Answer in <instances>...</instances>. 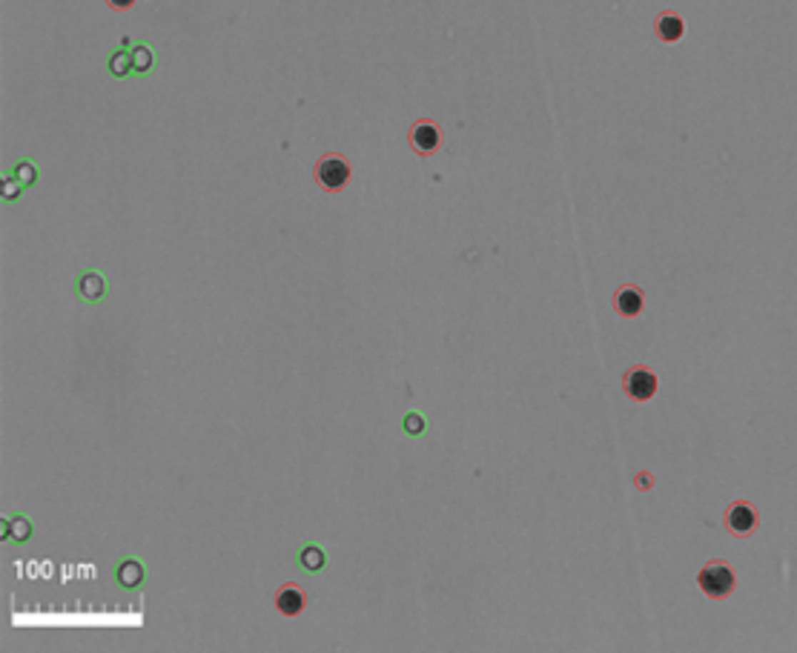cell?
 <instances>
[{"mask_svg": "<svg viewBox=\"0 0 797 653\" xmlns=\"http://www.w3.org/2000/svg\"><path fill=\"white\" fill-rule=\"evenodd\" d=\"M697 587H700L703 596H708V599H714V602H723V599H728V596L737 590V573H734V567H731L728 562L711 559V562H706V565L700 567V573H697Z\"/></svg>", "mask_w": 797, "mask_h": 653, "instance_id": "1", "label": "cell"}, {"mask_svg": "<svg viewBox=\"0 0 797 653\" xmlns=\"http://www.w3.org/2000/svg\"><path fill=\"white\" fill-rule=\"evenodd\" d=\"M313 178H316V183H319L324 192L336 195V192L347 189V183H350V178H353V166H350V161H347L341 152H324V155H319V161L313 163Z\"/></svg>", "mask_w": 797, "mask_h": 653, "instance_id": "2", "label": "cell"}, {"mask_svg": "<svg viewBox=\"0 0 797 653\" xmlns=\"http://www.w3.org/2000/svg\"><path fill=\"white\" fill-rule=\"evenodd\" d=\"M660 390V375L648 367V364H631L626 373H623V393L631 398V401H651Z\"/></svg>", "mask_w": 797, "mask_h": 653, "instance_id": "3", "label": "cell"}, {"mask_svg": "<svg viewBox=\"0 0 797 653\" xmlns=\"http://www.w3.org/2000/svg\"><path fill=\"white\" fill-rule=\"evenodd\" d=\"M408 143H411V149H413L419 158H433V155L442 149V143H445L442 126H439L433 118H419V121L411 123Z\"/></svg>", "mask_w": 797, "mask_h": 653, "instance_id": "4", "label": "cell"}, {"mask_svg": "<svg viewBox=\"0 0 797 653\" xmlns=\"http://www.w3.org/2000/svg\"><path fill=\"white\" fill-rule=\"evenodd\" d=\"M723 527L731 536H751L760 527V510L754 505H748L746 499H734L723 510Z\"/></svg>", "mask_w": 797, "mask_h": 653, "instance_id": "5", "label": "cell"}, {"mask_svg": "<svg viewBox=\"0 0 797 653\" xmlns=\"http://www.w3.org/2000/svg\"><path fill=\"white\" fill-rule=\"evenodd\" d=\"M307 602H310L307 590H301L296 582H284V584H279V590L273 593V604H276V610H279L281 616H287V619L301 616V613H304V607H307Z\"/></svg>", "mask_w": 797, "mask_h": 653, "instance_id": "6", "label": "cell"}, {"mask_svg": "<svg viewBox=\"0 0 797 653\" xmlns=\"http://www.w3.org/2000/svg\"><path fill=\"white\" fill-rule=\"evenodd\" d=\"M611 307L620 318H640L646 310V293L637 284H623L617 287V293L611 295Z\"/></svg>", "mask_w": 797, "mask_h": 653, "instance_id": "7", "label": "cell"}, {"mask_svg": "<svg viewBox=\"0 0 797 653\" xmlns=\"http://www.w3.org/2000/svg\"><path fill=\"white\" fill-rule=\"evenodd\" d=\"M75 293L84 304H98L106 298V281L98 270H81L75 278Z\"/></svg>", "mask_w": 797, "mask_h": 653, "instance_id": "8", "label": "cell"}, {"mask_svg": "<svg viewBox=\"0 0 797 653\" xmlns=\"http://www.w3.org/2000/svg\"><path fill=\"white\" fill-rule=\"evenodd\" d=\"M654 38H657L660 44H680V41L686 38V21H683V15H677V12H671V9L660 12V15L654 18Z\"/></svg>", "mask_w": 797, "mask_h": 653, "instance_id": "9", "label": "cell"}, {"mask_svg": "<svg viewBox=\"0 0 797 653\" xmlns=\"http://www.w3.org/2000/svg\"><path fill=\"white\" fill-rule=\"evenodd\" d=\"M112 576H115V584H121L124 590H138L146 579V570H144V562L138 556H124L115 565Z\"/></svg>", "mask_w": 797, "mask_h": 653, "instance_id": "10", "label": "cell"}, {"mask_svg": "<svg viewBox=\"0 0 797 653\" xmlns=\"http://www.w3.org/2000/svg\"><path fill=\"white\" fill-rule=\"evenodd\" d=\"M0 530H4V539H6V542H18V545H24V542H29V539H32V525L26 522V516H24V513H12L9 519H4Z\"/></svg>", "mask_w": 797, "mask_h": 653, "instance_id": "11", "label": "cell"}, {"mask_svg": "<svg viewBox=\"0 0 797 653\" xmlns=\"http://www.w3.org/2000/svg\"><path fill=\"white\" fill-rule=\"evenodd\" d=\"M299 565H301V570H307V573H319V570H324V565H327V556H324V550L319 547V545H301L299 547Z\"/></svg>", "mask_w": 797, "mask_h": 653, "instance_id": "12", "label": "cell"}, {"mask_svg": "<svg viewBox=\"0 0 797 653\" xmlns=\"http://www.w3.org/2000/svg\"><path fill=\"white\" fill-rule=\"evenodd\" d=\"M402 430H405L408 435H422V432H425V418H422L419 412H408V415L402 418Z\"/></svg>", "mask_w": 797, "mask_h": 653, "instance_id": "13", "label": "cell"}, {"mask_svg": "<svg viewBox=\"0 0 797 653\" xmlns=\"http://www.w3.org/2000/svg\"><path fill=\"white\" fill-rule=\"evenodd\" d=\"M132 64H135V69H138V72H146V69L152 66V55H149V49H146V46H138V49L132 52Z\"/></svg>", "mask_w": 797, "mask_h": 653, "instance_id": "14", "label": "cell"}, {"mask_svg": "<svg viewBox=\"0 0 797 653\" xmlns=\"http://www.w3.org/2000/svg\"><path fill=\"white\" fill-rule=\"evenodd\" d=\"M104 4L109 6V9H115V12H126V9H132L138 0H104Z\"/></svg>", "mask_w": 797, "mask_h": 653, "instance_id": "15", "label": "cell"}, {"mask_svg": "<svg viewBox=\"0 0 797 653\" xmlns=\"http://www.w3.org/2000/svg\"><path fill=\"white\" fill-rule=\"evenodd\" d=\"M634 482H637V487H640V485H643V487H648V485H651V479H648V476H643V479H640V476H637V479H634Z\"/></svg>", "mask_w": 797, "mask_h": 653, "instance_id": "16", "label": "cell"}]
</instances>
